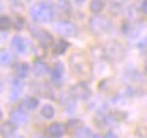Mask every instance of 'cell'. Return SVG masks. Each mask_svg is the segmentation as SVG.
<instances>
[{
    "label": "cell",
    "instance_id": "d4e9b609",
    "mask_svg": "<svg viewBox=\"0 0 147 138\" xmlns=\"http://www.w3.org/2000/svg\"><path fill=\"white\" fill-rule=\"evenodd\" d=\"M140 11H142L143 14H146L147 15V0H144L142 3V5H140Z\"/></svg>",
    "mask_w": 147,
    "mask_h": 138
},
{
    "label": "cell",
    "instance_id": "ba28073f",
    "mask_svg": "<svg viewBox=\"0 0 147 138\" xmlns=\"http://www.w3.org/2000/svg\"><path fill=\"white\" fill-rule=\"evenodd\" d=\"M71 94H72L75 99L86 100V99H89V96H90V89L86 86V84L74 85L72 88H71Z\"/></svg>",
    "mask_w": 147,
    "mask_h": 138
},
{
    "label": "cell",
    "instance_id": "f1b7e54d",
    "mask_svg": "<svg viewBox=\"0 0 147 138\" xmlns=\"http://www.w3.org/2000/svg\"><path fill=\"white\" fill-rule=\"evenodd\" d=\"M144 73H146V75H147V60H146V63H144Z\"/></svg>",
    "mask_w": 147,
    "mask_h": 138
},
{
    "label": "cell",
    "instance_id": "7c38bea8",
    "mask_svg": "<svg viewBox=\"0 0 147 138\" xmlns=\"http://www.w3.org/2000/svg\"><path fill=\"white\" fill-rule=\"evenodd\" d=\"M37 107H38V99L37 97H26V99H23V101L21 103V109L22 111H33V109H36Z\"/></svg>",
    "mask_w": 147,
    "mask_h": 138
},
{
    "label": "cell",
    "instance_id": "3957f363",
    "mask_svg": "<svg viewBox=\"0 0 147 138\" xmlns=\"http://www.w3.org/2000/svg\"><path fill=\"white\" fill-rule=\"evenodd\" d=\"M104 55L110 62H119L124 58V47L119 41H110L104 48Z\"/></svg>",
    "mask_w": 147,
    "mask_h": 138
},
{
    "label": "cell",
    "instance_id": "484cf974",
    "mask_svg": "<svg viewBox=\"0 0 147 138\" xmlns=\"http://www.w3.org/2000/svg\"><path fill=\"white\" fill-rule=\"evenodd\" d=\"M105 138H119V137H117V135H116L115 133H112V131H109V133L106 134V137H105Z\"/></svg>",
    "mask_w": 147,
    "mask_h": 138
},
{
    "label": "cell",
    "instance_id": "d6986e66",
    "mask_svg": "<svg viewBox=\"0 0 147 138\" xmlns=\"http://www.w3.org/2000/svg\"><path fill=\"white\" fill-rule=\"evenodd\" d=\"M22 90H23V86L19 84V82H14V86H12V90H11V100L15 101L19 96L22 94Z\"/></svg>",
    "mask_w": 147,
    "mask_h": 138
},
{
    "label": "cell",
    "instance_id": "7a4b0ae2",
    "mask_svg": "<svg viewBox=\"0 0 147 138\" xmlns=\"http://www.w3.org/2000/svg\"><path fill=\"white\" fill-rule=\"evenodd\" d=\"M55 11L49 3H38L30 10V16L36 22H51L53 19Z\"/></svg>",
    "mask_w": 147,
    "mask_h": 138
},
{
    "label": "cell",
    "instance_id": "52a82bcc",
    "mask_svg": "<svg viewBox=\"0 0 147 138\" xmlns=\"http://www.w3.org/2000/svg\"><path fill=\"white\" fill-rule=\"evenodd\" d=\"M67 131H68L67 130V124L59 122L52 123V124H49L47 127V134L51 138H61Z\"/></svg>",
    "mask_w": 147,
    "mask_h": 138
},
{
    "label": "cell",
    "instance_id": "6da1fadb",
    "mask_svg": "<svg viewBox=\"0 0 147 138\" xmlns=\"http://www.w3.org/2000/svg\"><path fill=\"white\" fill-rule=\"evenodd\" d=\"M68 64L69 70L72 71L74 75H76L82 80L90 78L91 77V64L87 58V55L83 53L82 51H75L71 53V56L68 58Z\"/></svg>",
    "mask_w": 147,
    "mask_h": 138
},
{
    "label": "cell",
    "instance_id": "603a6c76",
    "mask_svg": "<svg viewBox=\"0 0 147 138\" xmlns=\"http://www.w3.org/2000/svg\"><path fill=\"white\" fill-rule=\"evenodd\" d=\"M0 26H1V30H3V32H7V30H10L11 26H12V21L5 15L1 16V19H0Z\"/></svg>",
    "mask_w": 147,
    "mask_h": 138
},
{
    "label": "cell",
    "instance_id": "8992f818",
    "mask_svg": "<svg viewBox=\"0 0 147 138\" xmlns=\"http://www.w3.org/2000/svg\"><path fill=\"white\" fill-rule=\"evenodd\" d=\"M55 29H56L57 33H60L61 36H65V37H74V36L78 34V27L68 21L57 22V23L55 25Z\"/></svg>",
    "mask_w": 147,
    "mask_h": 138
},
{
    "label": "cell",
    "instance_id": "e0dca14e",
    "mask_svg": "<svg viewBox=\"0 0 147 138\" xmlns=\"http://www.w3.org/2000/svg\"><path fill=\"white\" fill-rule=\"evenodd\" d=\"M105 8V0H91L90 1V11L93 14H100Z\"/></svg>",
    "mask_w": 147,
    "mask_h": 138
},
{
    "label": "cell",
    "instance_id": "8fae6325",
    "mask_svg": "<svg viewBox=\"0 0 147 138\" xmlns=\"http://www.w3.org/2000/svg\"><path fill=\"white\" fill-rule=\"evenodd\" d=\"M11 47L12 49L18 53H25L26 51V40L21 36H15V37L11 40Z\"/></svg>",
    "mask_w": 147,
    "mask_h": 138
},
{
    "label": "cell",
    "instance_id": "4fadbf2b",
    "mask_svg": "<svg viewBox=\"0 0 147 138\" xmlns=\"http://www.w3.org/2000/svg\"><path fill=\"white\" fill-rule=\"evenodd\" d=\"M69 48V44L65 40H56L53 43V55H63L67 49Z\"/></svg>",
    "mask_w": 147,
    "mask_h": 138
},
{
    "label": "cell",
    "instance_id": "cb8c5ba5",
    "mask_svg": "<svg viewBox=\"0 0 147 138\" xmlns=\"http://www.w3.org/2000/svg\"><path fill=\"white\" fill-rule=\"evenodd\" d=\"M14 23H15V27H16V29H18V30H21L22 27H25V23H26V22H25V18L18 16V18H16V21L14 22Z\"/></svg>",
    "mask_w": 147,
    "mask_h": 138
},
{
    "label": "cell",
    "instance_id": "9a60e30c",
    "mask_svg": "<svg viewBox=\"0 0 147 138\" xmlns=\"http://www.w3.org/2000/svg\"><path fill=\"white\" fill-rule=\"evenodd\" d=\"M63 74H64V66L63 63H57L55 64V67L52 69V80L55 82H60V81L63 80Z\"/></svg>",
    "mask_w": 147,
    "mask_h": 138
},
{
    "label": "cell",
    "instance_id": "2e32d148",
    "mask_svg": "<svg viewBox=\"0 0 147 138\" xmlns=\"http://www.w3.org/2000/svg\"><path fill=\"white\" fill-rule=\"evenodd\" d=\"M15 123L12 122H5L1 124V135H3V138H8L10 135H12L14 134V131H15Z\"/></svg>",
    "mask_w": 147,
    "mask_h": 138
},
{
    "label": "cell",
    "instance_id": "4dcf8cb0",
    "mask_svg": "<svg viewBox=\"0 0 147 138\" xmlns=\"http://www.w3.org/2000/svg\"><path fill=\"white\" fill-rule=\"evenodd\" d=\"M37 138H44V137H37Z\"/></svg>",
    "mask_w": 147,
    "mask_h": 138
},
{
    "label": "cell",
    "instance_id": "5bb4252c",
    "mask_svg": "<svg viewBox=\"0 0 147 138\" xmlns=\"http://www.w3.org/2000/svg\"><path fill=\"white\" fill-rule=\"evenodd\" d=\"M29 71H30V67L25 62L15 64V67H14V73H15V75L18 78H26L27 75H29Z\"/></svg>",
    "mask_w": 147,
    "mask_h": 138
},
{
    "label": "cell",
    "instance_id": "5b68a950",
    "mask_svg": "<svg viewBox=\"0 0 147 138\" xmlns=\"http://www.w3.org/2000/svg\"><path fill=\"white\" fill-rule=\"evenodd\" d=\"M30 32H32V36H34V37L37 38V41L40 43V45H41L42 48H45V49L49 48L53 43H55L52 34L48 33L47 30H42L40 27H32Z\"/></svg>",
    "mask_w": 147,
    "mask_h": 138
},
{
    "label": "cell",
    "instance_id": "ac0fdd59",
    "mask_svg": "<svg viewBox=\"0 0 147 138\" xmlns=\"http://www.w3.org/2000/svg\"><path fill=\"white\" fill-rule=\"evenodd\" d=\"M41 115L45 118V119H52V118L55 116V108H53L51 104H45V105H42Z\"/></svg>",
    "mask_w": 147,
    "mask_h": 138
},
{
    "label": "cell",
    "instance_id": "7402d4cb",
    "mask_svg": "<svg viewBox=\"0 0 147 138\" xmlns=\"http://www.w3.org/2000/svg\"><path fill=\"white\" fill-rule=\"evenodd\" d=\"M94 135L91 134V131H90L89 128H86V127H82L79 128L78 131H75V138H93Z\"/></svg>",
    "mask_w": 147,
    "mask_h": 138
},
{
    "label": "cell",
    "instance_id": "4316f807",
    "mask_svg": "<svg viewBox=\"0 0 147 138\" xmlns=\"http://www.w3.org/2000/svg\"><path fill=\"white\" fill-rule=\"evenodd\" d=\"M84 1H86V0H75V3H76V4H78V5H80V4H83Z\"/></svg>",
    "mask_w": 147,
    "mask_h": 138
},
{
    "label": "cell",
    "instance_id": "44dd1931",
    "mask_svg": "<svg viewBox=\"0 0 147 138\" xmlns=\"http://www.w3.org/2000/svg\"><path fill=\"white\" fill-rule=\"evenodd\" d=\"M82 126H83V124H82L80 120H78V119H71V120L67 123V130L71 131V133H75V131H78Z\"/></svg>",
    "mask_w": 147,
    "mask_h": 138
},
{
    "label": "cell",
    "instance_id": "ffe728a7",
    "mask_svg": "<svg viewBox=\"0 0 147 138\" xmlns=\"http://www.w3.org/2000/svg\"><path fill=\"white\" fill-rule=\"evenodd\" d=\"M0 60H1V64L3 66H10L12 63V60H14V56H12V53L7 52V51H1L0 53Z\"/></svg>",
    "mask_w": 147,
    "mask_h": 138
},
{
    "label": "cell",
    "instance_id": "83f0119b",
    "mask_svg": "<svg viewBox=\"0 0 147 138\" xmlns=\"http://www.w3.org/2000/svg\"><path fill=\"white\" fill-rule=\"evenodd\" d=\"M8 1H10V3H12V4H15V3H18V1H19V0H8Z\"/></svg>",
    "mask_w": 147,
    "mask_h": 138
},
{
    "label": "cell",
    "instance_id": "9c48e42d",
    "mask_svg": "<svg viewBox=\"0 0 147 138\" xmlns=\"http://www.w3.org/2000/svg\"><path fill=\"white\" fill-rule=\"evenodd\" d=\"M10 119L12 123H15L16 126H22V124H26L29 118H27L26 112L19 109H11L10 111Z\"/></svg>",
    "mask_w": 147,
    "mask_h": 138
},
{
    "label": "cell",
    "instance_id": "30bf717a",
    "mask_svg": "<svg viewBox=\"0 0 147 138\" xmlns=\"http://www.w3.org/2000/svg\"><path fill=\"white\" fill-rule=\"evenodd\" d=\"M48 64L42 60V59L37 58L34 59V63H33V71H34V75L38 77V78H41L44 75L48 73Z\"/></svg>",
    "mask_w": 147,
    "mask_h": 138
},
{
    "label": "cell",
    "instance_id": "f546056e",
    "mask_svg": "<svg viewBox=\"0 0 147 138\" xmlns=\"http://www.w3.org/2000/svg\"><path fill=\"white\" fill-rule=\"evenodd\" d=\"M93 138H104V137H102V135H100V134H95Z\"/></svg>",
    "mask_w": 147,
    "mask_h": 138
},
{
    "label": "cell",
    "instance_id": "277c9868",
    "mask_svg": "<svg viewBox=\"0 0 147 138\" xmlns=\"http://www.w3.org/2000/svg\"><path fill=\"white\" fill-rule=\"evenodd\" d=\"M89 26L93 33L102 34V33L108 32V29L110 27V21H108L105 16H100V14H95L93 18H90Z\"/></svg>",
    "mask_w": 147,
    "mask_h": 138
}]
</instances>
